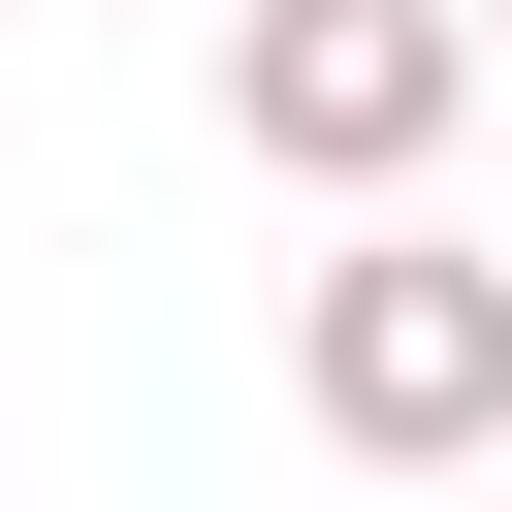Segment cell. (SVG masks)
<instances>
[{
  "instance_id": "obj_2",
  "label": "cell",
  "mask_w": 512,
  "mask_h": 512,
  "mask_svg": "<svg viewBox=\"0 0 512 512\" xmlns=\"http://www.w3.org/2000/svg\"><path fill=\"white\" fill-rule=\"evenodd\" d=\"M224 128H256L288 192H416V160L480 128V32H448V0H224Z\"/></svg>"
},
{
  "instance_id": "obj_1",
  "label": "cell",
  "mask_w": 512,
  "mask_h": 512,
  "mask_svg": "<svg viewBox=\"0 0 512 512\" xmlns=\"http://www.w3.org/2000/svg\"><path fill=\"white\" fill-rule=\"evenodd\" d=\"M288 384H320V448H352V480H480V448H512V256L352 224V256L288 288Z\"/></svg>"
},
{
  "instance_id": "obj_3",
  "label": "cell",
  "mask_w": 512,
  "mask_h": 512,
  "mask_svg": "<svg viewBox=\"0 0 512 512\" xmlns=\"http://www.w3.org/2000/svg\"><path fill=\"white\" fill-rule=\"evenodd\" d=\"M448 32H512V0H448Z\"/></svg>"
}]
</instances>
